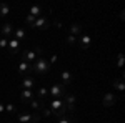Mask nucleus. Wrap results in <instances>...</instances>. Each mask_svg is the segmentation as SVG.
Wrapping results in <instances>:
<instances>
[{
  "label": "nucleus",
  "mask_w": 125,
  "mask_h": 123,
  "mask_svg": "<svg viewBox=\"0 0 125 123\" xmlns=\"http://www.w3.org/2000/svg\"><path fill=\"white\" fill-rule=\"evenodd\" d=\"M7 47H9V38L0 37V50H5Z\"/></svg>",
  "instance_id": "nucleus-25"
},
{
  "label": "nucleus",
  "mask_w": 125,
  "mask_h": 123,
  "mask_svg": "<svg viewBox=\"0 0 125 123\" xmlns=\"http://www.w3.org/2000/svg\"><path fill=\"white\" fill-rule=\"evenodd\" d=\"M124 63H125V57L122 55V53H118V55H117V66H118V68H122Z\"/></svg>",
  "instance_id": "nucleus-24"
},
{
  "label": "nucleus",
  "mask_w": 125,
  "mask_h": 123,
  "mask_svg": "<svg viewBox=\"0 0 125 123\" xmlns=\"http://www.w3.org/2000/svg\"><path fill=\"white\" fill-rule=\"evenodd\" d=\"M33 98H35L33 90H22V93H20V100H22V103H29L30 100H33Z\"/></svg>",
  "instance_id": "nucleus-11"
},
{
  "label": "nucleus",
  "mask_w": 125,
  "mask_h": 123,
  "mask_svg": "<svg viewBox=\"0 0 125 123\" xmlns=\"http://www.w3.org/2000/svg\"><path fill=\"white\" fill-rule=\"evenodd\" d=\"M10 12V7L9 3H5V2H0V17H7Z\"/></svg>",
  "instance_id": "nucleus-21"
},
{
  "label": "nucleus",
  "mask_w": 125,
  "mask_h": 123,
  "mask_svg": "<svg viewBox=\"0 0 125 123\" xmlns=\"http://www.w3.org/2000/svg\"><path fill=\"white\" fill-rule=\"evenodd\" d=\"M115 102H117L115 93H105L104 98H102V105H104V106H114Z\"/></svg>",
  "instance_id": "nucleus-10"
},
{
  "label": "nucleus",
  "mask_w": 125,
  "mask_h": 123,
  "mask_svg": "<svg viewBox=\"0 0 125 123\" xmlns=\"http://www.w3.org/2000/svg\"><path fill=\"white\" fill-rule=\"evenodd\" d=\"M19 123H40L42 116H40L37 112L35 113H25V112H20L19 116H17Z\"/></svg>",
  "instance_id": "nucleus-3"
},
{
  "label": "nucleus",
  "mask_w": 125,
  "mask_h": 123,
  "mask_svg": "<svg viewBox=\"0 0 125 123\" xmlns=\"http://www.w3.org/2000/svg\"><path fill=\"white\" fill-rule=\"evenodd\" d=\"M32 28H37V30H48V28H50V22H48V19L45 17V15H42V17H39V19H35L33 25H32Z\"/></svg>",
  "instance_id": "nucleus-6"
},
{
  "label": "nucleus",
  "mask_w": 125,
  "mask_h": 123,
  "mask_svg": "<svg viewBox=\"0 0 125 123\" xmlns=\"http://www.w3.org/2000/svg\"><path fill=\"white\" fill-rule=\"evenodd\" d=\"M32 72H35L37 75L45 76L50 72V63L45 57H37V60L32 63Z\"/></svg>",
  "instance_id": "nucleus-1"
},
{
  "label": "nucleus",
  "mask_w": 125,
  "mask_h": 123,
  "mask_svg": "<svg viewBox=\"0 0 125 123\" xmlns=\"http://www.w3.org/2000/svg\"><path fill=\"white\" fill-rule=\"evenodd\" d=\"M33 22H35V17H32V15H27V17H25V23H27L29 27L33 25Z\"/></svg>",
  "instance_id": "nucleus-26"
},
{
  "label": "nucleus",
  "mask_w": 125,
  "mask_h": 123,
  "mask_svg": "<svg viewBox=\"0 0 125 123\" xmlns=\"http://www.w3.org/2000/svg\"><path fill=\"white\" fill-rule=\"evenodd\" d=\"M15 110H17V108H15V106H13V105H12V103L5 105V112H7V113H13Z\"/></svg>",
  "instance_id": "nucleus-27"
},
{
  "label": "nucleus",
  "mask_w": 125,
  "mask_h": 123,
  "mask_svg": "<svg viewBox=\"0 0 125 123\" xmlns=\"http://www.w3.org/2000/svg\"><path fill=\"white\" fill-rule=\"evenodd\" d=\"M29 106L32 108V110H35V112H42L43 103H42L40 100H37V98H33V100H30V102H29Z\"/></svg>",
  "instance_id": "nucleus-17"
},
{
  "label": "nucleus",
  "mask_w": 125,
  "mask_h": 123,
  "mask_svg": "<svg viewBox=\"0 0 125 123\" xmlns=\"http://www.w3.org/2000/svg\"><path fill=\"white\" fill-rule=\"evenodd\" d=\"M22 60L32 65V63L37 60V53H35L33 50H23V52H22Z\"/></svg>",
  "instance_id": "nucleus-7"
},
{
  "label": "nucleus",
  "mask_w": 125,
  "mask_h": 123,
  "mask_svg": "<svg viewBox=\"0 0 125 123\" xmlns=\"http://www.w3.org/2000/svg\"><path fill=\"white\" fill-rule=\"evenodd\" d=\"M42 13H43V10H42V7H39V5H32V7L29 9V15L35 17V19L42 17Z\"/></svg>",
  "instance_id": "nucleus-15"
},
{
  "label": "nucleus",
  "mask_w": 125,
  "mask_h": 123,
  "mask_svg": "<svg viewBox=\"0 0 125 123\" xmlns=\"http://www.w3.org/2000/svg\"><path fill=\"white\" fill-rule=\"evenodd\" d=\"M68 30H70V35H73V37H78V35L82 33V25H80V23H72Z\"/></svg>",
  "instance_id": "nucleus-19"
},
{
  "label": "nucleus",
  "mask_w": 125,
  "mask_h": 123,
  "mask_svg": "<svg viewBox=\"0 0 125 123\" xmlns=\"http://www.w3.org/2000/svg\"><path fill=\"white\" fill-rule=\"evenodd\" d=\"M77 43L82 50H87V48L90 47V43H92V38H90V35H82V37L78 38Z\"/></svg>",
  "instance_id": "nucleus-13"
},
{
  "label": "nucleus",
  "mask_w": 125,
  "mask_h": 123,
  "mask_svg": "<svg viewBox=\"0 0 125 123\" xmlns=\"http://www.w3.org/2000/svg\"><path fill=\"white\" fill-rule=\"evenodd\" d=\"M114 88H115L117 92H124V90H125L124 76H122V78H118V80H115V82H114Z\"/></svg>",
  "instance_id": "nucleus-22"
},
{
  "label": "nucleus",
  "mask_w": 125,
  "mask_h": 123,
  "mask_svg": "<svg viewBox=\"0 0 125 123\" xmlns=\"http://www.w3.org/2000/svg\"><path fill=\"white\" fill-rule=\"evenodd\" d=\"M17 72H19L20 75H23V76H29V73L32 72V65L22 60V62L19 63V68H17Z\"/></svg>",
  "instance_id": "nucleus-9"
},
{
  "label": "nucleus",
  "mask_w": 125,
  "mask_h": 123,
  "mask_svg": "<svg viewBox=\"0 0 125 123\" xmlns=\"http://www.w3.org/2000/svg\"><path fill=\"white\" fill-rule=\"evenodd\" d=\"M12 52V53H17L20 48V42L19 40H15V38H9V47H7Z\"/></svg>",
  "instance_id": "nucleus-16"
},
{
  "label": "nucleus",
  "mask_w": 125,
  "mask_h": 123,
  "mask_svg": "<svg viewBox=\"0 0 125 123\" xmlns=\"http://www.w3.org/2000/svg\"><path fill=\"white\" fill-rule=\"evenodd\" d=\"M25 35H27V33H25V28H23V27H19V28L13 30V38L19 40V42H20V40H23Z\"/></svg>",
  "instance_id": "nucleus-18"
},
{
  "label": "nucleus",
  "mask_w": 125,
  "mask_h": 123,
  "mask_svg": "<svg viewBox=\"0 0 125 123\" xmlns=\"http://www.w3.org/2000/svg\"><path fill=\"white\" fill-rule=\"evenodd\" d=\"M65 93H67V86L62 83H53L48 90V95H52L53 98H63Z\"/></svg>",
  "instance_id": "nucleus-5"
},
{
  "label": "nucleus",
  "mask_w": 125,
  "mask_h": 123,
  "mask_svg": "<svg viewBox=\"0 0 125 123\" xmlns=\"http://www.w3.org/2000/svg\"><path fill=\"white\" fill-rule=\"evenodd\" d=\"M48 105H50L52 115H55L57 118L65 116V113H67V108H65V105H63V100H62V98H53V100H52Z\"/></svg>",
  "instance_id": "nucleus-2"
},
{
  "label": "nucleus",
  "mask_w": 125,
  "mask_h": 123,
  "mask_svg": "<svg viewBox=\"0 0 125 123\" xmlns=\"http://www.w3.org/2000/svg\"><path fill=\"white\" fill-rule=\"evenodd\" d=\"M42 113H43V116H50V115H52V110L43 106V108H42Z\"/></svg>",
  "instance_id": "nucleus-28"
},
{
  "label": "nucleus",
  "mask_w": 125,
  "mask_h": 123,
  "mask_svg": "<svg viewBox=\"0 0 125 123\" xmlns=\"http://www.w3.org/2000/svg\"><path fill=\"white\" fill-rule=\"evenodd\" d=\"M60 78H62V85L67 86L68 83H72V80H73V75H72L68 70H62V72H60Z\"/></svg>",
  "instance_id": "nucleus-14"
},
{
  "label": "nucleus",
  "mask_w": 125,
  "mask_h": 123,
  "mask_svg": "<svg viewBox=\"0 0 125 123\" xmlns=\"http://www.w3.org/2000/svg\"><path fill=\"white\" fill-rule=\"evenodd\" d=\"M3 112H5V105L0 102V113H3Z\"/></svg>",
  "instance_id": "nucleus-31"
},
{
  "label": "nucleus",
  "mask_w": 125,
  "mask_h": 123,
  "mask_svg": "<svg viewBox=\"0 0 125 123\" xmlns=\"http://www.w3.org/2000/svg\"><path fill=\"white\" fill-rule=\"evenodd\" d=\"M58 123H72V120L68 116H62V118H58Z\"/></svg>",
  "instance_id": "nucleus-29"
},
{
  "label": "nucleus",
  "mask_w": 125,
  "mask_h": 123,
  "mask_svg": "<svg viewBox=\"0 0 125 123\" xmlns=\"http://www.w3.org/2000/svg\"><path fill=\"white\" fill-rule=\"evenodd\" d=\"M62 100H63V105H65L67 112H70V113H75V112H77V106H75L77 98H75V95H73V93H65Z\"/></svg>",
  "instance_id": "nucleus-4"
},
{
  "label": "nucleus",
  "mask_w": 125,
  "mask_h": 123,
  "mask_svg": "<svg viewBox=\"0 0 125 123\" xmlns=\"http://www.w3.org/2000/svg\"><path fill=\"white\" fill-rule=\"evenodd\" d=\"M65 42H67L68 45H77L78 38H77V37H73V35H70V33H68V35H67V38H65Z\"/></svg>",
  "instance_id": "nucleus-23"
},
{
  "label": "nucleus",
  "mask_w": 125,
  "mask_h": 123,
  "mask_svg": "<svg viewBox=\"0 0 125 123\" xmlns=\"http://www.w3.org/2000/svg\"><path fill=\"white\" fill-rule=\"evenodd\" d=\"M55 62H57V55H53V57L50 58V62H48V63H50V65H52V63H55Z\"/></svg>",
  "instance_id": "nucleus-30"
},
{
  "label": "nucleus",
  "mask_w": 125,
  "mask_h": 123,
  "mask_svg": "<svg viewBox=\"0 0 125 123\" xmlns=\"http://www.w3.org/2000/svg\"><path fill=\"white\" fill-rule=\"evenodd\" d=\"M37 96H39L40 102L45 100V98L48 96V88L47 86H39V88H37Z\"/></svg>",
  "instance_id": "nucleus-20"
},
{
  "label": "nucleus",
  "mask_w": 125,
  "mask_h": 123,
  "mask_svg": "<svg viewBox=\"0 0 125 123\" xmlns=\"http://www.w3.org/2000/svg\"><path fill=\"white\" fill-rule=\"evenodd\" d=\"M33 86H35V80L32 76H23L22 78V83H20L22 90H33Z\"/></svg>",
  "instance_id": "nucleus-8"
},
{
  "label": "nucleus",
  "mask_w": 125,
  "mask_h": 123,
  "mask_svg": "<svg viewBox=\"0 0 125 123\" xmlns=\"http://www.w3.org/2000/svg\"><path fill=\"white\" fill-rule=\"evenodd\" d=\"M0 33H2V37L10 38V35L13 33V25H12V23H3V25L0 27Z\"/></svg>",
  "instance_id": "nucleus-12"
}]
</instances>
